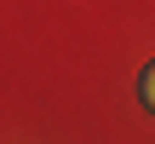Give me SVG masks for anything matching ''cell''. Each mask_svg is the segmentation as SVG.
<instances>
[{
  "mask_svg": "<svg viewBox=\"0 0 155 144\" xmlns=\"http://www.w3.org/2000/svg\"><path fill=\"white\" fill-rule=\"evenodd\" d=\"M138 98H144V104H150V110H155V63H150V69H144V81H138Z\"/></svg>",
  "mask_w": 155,
  "mask_h": 144,
  "instance_id": "6da1fadb",
  "label": "cell"
}]
</instances>
